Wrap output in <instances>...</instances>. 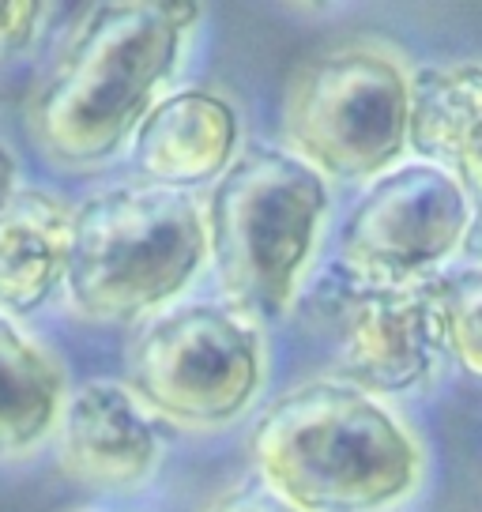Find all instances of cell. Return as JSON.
<instances>
[{"label":"cell","mask_w":482,"mask_h":512,"mask_svg":"<svg viewBox=\"0 0 482 512\" xmlns=\"http://www.w3.org/2000/svg\"><path fill=\"white\" fill-rule=\"evenodd\" d=\"M200 27V4H91L27 102V125L57 166L95 170L132 144L174 83Z\"/></svg>","instance_id":"1"},{"label":"cell","mask_w":482,"mask_h":512,"mask_svg":"<svg viewBox=\"0 0 482 512\" xmlns=\"http://www.w3.org/2000/svg\"><path fill=\"white\" fill-rule=\"evenodd\" d=\"M245 452L253 475L302 512H392L426 475L415 430L339 377L302 381L264 403Z\"/></svg>","instance_id":"2"},{"label":"cell","mask_w":482,"mask_h":512,"mask_svg":"<svg viewBox=\"0 0 482 512\" xmlns=\"http://www.w3.org/2000/svg\"><path fill=\"white\" fill-rule=\"evenodd\" d=\"M208 264V208L193 192L129 181L76 204L65 294L87 320L144 324L174 309Z\"/></svg>","instance_id":"3"},{"label":"cell","mask_w":482,"mask_h":512,"mask_svg":"<svg viewBox=\"0 0 482 512\" xmlns=\"http://www.w3.org/2000/svg\"><path fill=\"white\" fill-rule=\"evenodd\" d=\"M332 211V189L283 147H253L211 189V268L226 305L268 324L290 317Z\"/></svg>","instance_id":"4"},{"label":"cell","mask_w":482,"mask_h":512,"mask_svg":"<svg viewBox=\"0 0 482 512\" xmlns=\"http://www.w3.org/2000/svg\"><path fill=\"white\" fill-rule=\"evenodd\" d=\"M415 72L385 42H351L298 68L283 102L287 151L324 181H377L411 151Z\"/></svg>","instance_id":"5"},{"label":"cell","mask_w":482,"mask_h":512,"mask_svg":"<svg viewBox=\"0 0 482 512\" xmlns=\"http://www.w3.org/2000/svg\"><path fill=\"white\" fill-rule=\"evenodd\" d=\"M268 343L249 313L177 302L144 320L125 354V384L151 415L189 433H219L260 400Z\"/></svg>","instance_id":"6"},{"label":"cell","mask_w":482,"mask_h":512,"mask_svg":"<svg viewBox=\"0 0 482 512\" xmlns=\"http://www.w3.org/2000/svg\"><path fill=\"white\" fill-rule=\"evenodd\" d=\"M464 185L434 162H400L366 185L339 230V268L366 287H415L471 241Z\"/></svg>","instance_id":"7"},{"label":"cell","mask_w":482,"mask_h":512,"mask_svg":"<svg viewBox=\"0 0 482 512\" xmlns=\"http://www.w3.org/2000/svg\"><path fill=\"white\" fill-rule=\"evenodd\" d=\"M339 381L370 396H403L434 377L445 354L430 279L415 287H366L343 279L317 302Z\"/></svg>","instance_id":"8"},{"label":"cell","mask_w":482,"mask_h":512,"mask_svg":"<svg viewBox=\"0 0 482 512\" xmlns=\"http://www.w3.org/2000/svg\"><path fill=\"white\" fill-rule=\"evenodd\" d=\"M162 422L121 381H87L57 430L61 475L98 494H132L162 464Z\"/></svg>","instance_id":"9"},{"label":"cell","mask_w":482,"mask_h":512,"mask_svg":"<svg viewBox=\"0 0 482 512\" xmlns=\"http://www.w3.org/2000/svg\"><path fill=\"white\" fill-rule=\"evenodd\" d=\"M241 117L208 87H181L144 117L129 144L140 181L193 192L219 185L241 159Z\"/></svg>","instance_id":"10"},{"label":"cell","mask_w":482,"mask_h":512,"mask_svg":"<svg viewBox=\"0 0 482 512\" xmlns=\"http://www.w3.org/2000/svg\"><path fill=\"white\" fill-rule=\"evenodd\" d=\"M411 151L464 185L471 200V241L482 253V64H437L415 76Z\"/></svg>","instance_id":"11"},{"label":"cell","mask_w":482,"mask_h":512,"mask_svg":"<svg viewBox=\"0 0 482 512\" xmlns=\"http://www.w3.org/2000/svg\"><path fill=\"white\" fill-rule=\"evenodd\" d=\"M72 215L49 189H23L0 211V313L31 317L68 283L72 256Z\"/></svg>","instance_id":"12"},{"label":"cell","mask_w":482,"mask_h":512,"mask_svg":"<svg viewBox=\"0 0 482 512\" xmlns=\"http://www.w3.org/2000/svg\"><path fill=\"white\" fill-rule=\"evenodd\" d=\"M68 396L61 362L19 320L0 313V464L46 445L61 430Z\"/></svg>","instance_id":"13"},{"label":"cell","mask_w":482,"mask_h":512,"mask_svg":"<svg viewBox=\"0 0 482 512\" xmlns=\"http://www.w3.org/2000/svg\"><path fill=\"white\" fill-rule=\"evenodd\" d=\"M430 294L445 354L482 381V264L434 275Z\"/></svg>","instance_id":"14"},{"label":"cell","mask_w":482,"mask_h":512,"mask_svg":"<svg viewBox=\"0 0 482 512\" xmlns=\"http://www.w3.org/2000/svg\"><path fill=\"white\" fill-rule=\"evenodd\" d=\"M49 4L38 0H0V57H12L34 42Z\"/></svg>","instance_id":"15"},{"label":"cell","mask_w":482,"mask_h":512,"mask_svg":"<svg viewBox=\"0 0 482 512\" xmlns=\"http://www.w3.org/2000/svg\"><path fill=\"white\" fill-rule=\"evenodd\" d=\"M200 512H302V509H294L287 497L268 490L260 479H249L223 490V494H215Z\"/></svg>","instance_id":"16"},{"label":"cell","mask_w":482,"mask_h":512,"mask_svg":"<svg viewBox=\"0 0 482 512\" xmlns=\"http://www.w3.org/2000/svg\"><path fill=\"white\" fill-rule=\"evenodd\" d=\"M23 189L19 185V155L16 147L8 144V140H0V211L8 208V200Z\"/></svg>","instance_id":"17"}]
</instances>
